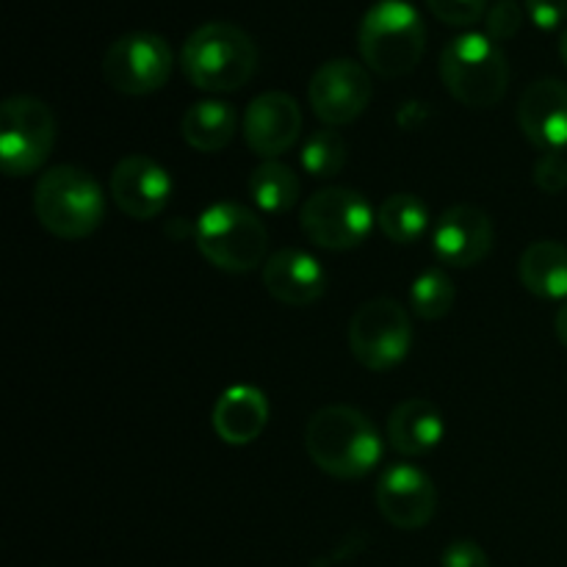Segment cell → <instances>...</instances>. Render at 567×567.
I'll use <instances>...</instances> for the list:
<instances>
[{
	"mask_svg": "<svg viewBox=\"0 0 567 567\" xmlns=\"http://www.w3.org/2000/svg\"><path fill=\"white\" fill-rule=\"evenodd\" d=\"M305 449L319 471L336 480H360L382 460V437L371 419L349 404H330L310 415Z\"/></svg>",
	"mask_w": 567,
	"mask_h": 567,
	"instance_id": "obj_1",
	"label": "cell"
},
{
	"mask_svg": "<svg viewBox=\"0 0 567 567\" xmlns=\"http://www.w3.org/2000/svg\"><path fill=\"white\" fill-rule=\"evenodd\" d=\"M181 70L203 92H238L258 70V44L236 22H205L183 42Z\"/></svg>",
	"mask_w": 567,
	"mask_h": 567,
	"instance_id": "obj_2",
	"label": "cell"
},
{
	"mask_svg": "<svg viewBox=\"0 0 567 567\" xmlns=\"http://www.w3.org/2000/svg\"><path fill=\"white\" fill-rule=\"evenodd\" d=\"M363 64L382 78H404L419 66L426 25L410 0H377L358 28Z\"/></svg>",
	"mask_w": 567,
	"mask_h": 567,
	"instance_id": "obj_3",
	"label": "cell"
},
{
	"mask_svg": "<svg viewBox=\"0 0 567 567\" xmlns=\"http://www.w3.org/2000/svg\"><path fill=\"white\" fill-rule=\"evenodd\" d=\"M33 214L61 241L89 238L105 219V194L81 166H53L33 188Z\"/></svg>",
	"mask_w": 567,
	"mask_h": 567,
	"instance_id": "obj_4",
	"label": "cell"
},
{
	"mask_svg": "<svg viewBox=\"0 0 567 567\" xmlns=\"http://www.w3.org/2000/svg\"><path fill=\"white\" fill-rule=\"evenodd\" d=\"M199 255L227 275L255 271L269 260V230L255 210L238 203H216L194 225Z\"/></svg>",
	"mask_w": 567,
	"mask_h": 567,
	"instance_id": "obj_5",
	"label": "cell"
},
{
	"mask_svg": "<svg viewBox=\"0 0 567 567\" xmlns=\"http://www.w3.org/2000/svg\"><path fill=\"white\" fill-rule=\"evenodd\" d=\"M441 78L465 109H493L509 86V61L487 33H460L443 48Z\"/></svg>",
	"mask_w": 567,
	"mask_h": 567,
	"instance_id": "obj_6",
	"label": "cell"
},
{
	"mask_svg": "<svg viewBox=\"0 0 567 567\" xmlns=\"http://www.w3.org/2000/svg\"><path fill=\"white\" fill-rule=\"evenodd\" d=\"M55 116L44 100L14 94L0 105V164L9 177L33 175L55 144Z\"/></svg>",
	"mask_w": 567,
	"mask_h": 567,
	"instance_id": "obj_7",
	"label": "cell"
},
{
	"mask_svg": "<svg viewBox=\"0 0 567 567\" xmlns=\"http://www.w3.org/2000/svg\"><path fill=\"white\" fill-rule=\"evenodd\" d=\"M377 210L354 188L330 186L316 192L299 214V227L313 247L349 252L371 236Z\"/></svg>",
	"mask_w": 567,
	"mask_h": 567,
	"instance_id": "obj_8",
	"label": "cell"
},
{
	"mask_svg": "<svg viewBox=\"0 0 567 567\" xmlns=\"http://www.w3.org/2000/svg\"><path fill=\"white\" fill-rule=\"evenodd\" d=\"M413 349V321L408 310L391 297H377L360 305L349 321V352L363 369L391 371Z\"/></svg>",
	"mask_w": 567,
	"mask_h": 567,
	"instance_id": "obj_9",
	"label": "cell"
},
{
	"mask_svg": "<svg viewBox=\"0 0 567 567\" xmlns=\"http://www.w3.org/2000/svg\"><path fill=\"white\" fill-rule=\"evenodd\" d=\"M175 70V50L161 33L127 31L109 44L103 78L114 92L144 97L166 86Z\"/></svg>",
	"mask_w": 567,
	"mask_h": 567,
	"instance_id": "obj_10",
	"label": "cell"
},
{
	"mask_svg": "<svg viewBox=\"0 0 567 567\" xmlns=\"http://www.w3.org/2000/svg\"><path fill=\"white\" fill-rule=\"evenodd\" d=\"M371 97H374V81L369 70L354 59L324 61L308 83L310 109L327 127L349 125L363 116Z\"/></svg>",
	"mask_w": 567,
	"mask_h": 567,
	"instance_id": "obj_11",
	"label": "cell"
},
{
	"mask_svg": "<svg viewBox=\"0 0 567 567\" xmlns=\"http://www.w3.org/2000/svg\"><path fill=\"white\" fill-rule=\"evenodd\" d=\"M377 509L382 518L402 532L424 529L437 509V487L421 468L408 463L391 465L377 482Z\"/></svg>",
	"mask_w": 567,
	"mask_h": 567,
	"instance_id": "obj_12",
	"label": "cell"
},
{
	"mask_svg": "<svg viewBox=\"0 0 567 567\" xmlns=\"http://www.w3.org/2000/svg\"><path fill=\"white\" fill-rule=\"evenodd\" d=\"M172 177L150 155H125L111 172V199L125 216L150 221L164 214L172 199Z\"/></svg>",
	"mask_w": 567,
	"mask_h": 567,
	"instance_id": "obj_13",
	"label": "cell"
},
{
	"mask_svg": "<svg viewBox=\"0 0 567 567\" xmlns=\"http://www.w3.org/2000/svg\"><path fill=\"white\" fill-rule=\"evenodd\" d=\"M302 133V109L288 92H264L244 111V142L266 161L280 158Z\"/></svg>",
	"mask_w": 567,
	"mask_h": 567,
	"instance_id": "obj_14",
	"label": "cell"
},
{
	"mask_svg": "<svg viewBox=\"0 0 567 567\" xmlns=\"http://www.w3.org/2000/svg\"><path fill=\"white\" fill-rule=\"evenodd\" d=\"M432 249L441 264L471 269L482 264L493 249V221L482 208L468 203L443 210L432 233Z\"/></svg>",
	"mask_w": 567,
	"mask_h": 567,
	"instance_id": "obj_15",
	"label": "cell"
},
{
	"mask_svg": "<svg viewBox=\"0 0 567 567\" xmlns=\"http://www.w3.org/2000/svg\"><path fill=\"white\" fill-rule=\"evenodd\" d=\"M518 125L543 153L567 150V83L540 78L524 89L518 100Z\"/></svg>",
	"mask_w": 567,
	"mask_h": 567,
	"instance_id": "obj_16",
	"label": "cell"
},
{
	"mask_svg": "<svg viewBox=\"0 0 567 567\" xmlns=\"http://www.w3.org/2000/svg\"><path fill=\"white\" fill-rule=\"evenodd\" d=\"M264 288L277 302L308 308L327 291V271L319 258L305 249H277L264 264Z\"/></svg>",
	"mask_w": 567,
	"mask_h": 567,
	"instance_id": "obj_17",
	"label": "cell"
},
{
	"mask_svg": "<svg viewBox=\"0 0 567 567\" xmlns=\"http://www.w3.org/2000/svg\"><path fill=\"white\" fill-rule=\"evenodd\" d=\"M214 432L227 446H249L269 424V399L260 388L233 385L216 399L210 415Z\"/></svg>",
	"mask_w": 567,
	"mask_h": 567,
	"instance_id": "obj_18",
	"label": "cell"
},
{
	"mask_svg": "<svg viewBox=\"0 0 567 567\" xmlns=\"http://www.w3.org/2000/svg\"><path fill=\"white\" fill-rule=\"evenodd\" d=\"M443 435H446V421L430 399H408L393 408L388 419V441L404 457L432 452L441 446Z\"/></svg>",
	"mask_w": 567,
	"mask_h": 567,
	"instance_id": "obj_19",
	"label": "cell"
},
{
	"mask_svg": "<svg viewBox=\"0 0 567 567\" xmlns=\"http://www.w3.org/2000/svg\"><path fill=\"white\" fill-rule=\"evenodd\" d=\"M238 131V111L225 100H199L186 109L181 136L197 153H219Z\"/></svg>",
	"mask_w": 567,
	"mask_h": 567,
	"instance_id": "obj_20",
	"label": "cell"
},
{
	"mask_svg": "<svg viewBox=\"0 0 567 567\" xmlns=\"http://www.w3.org/2000/svg\"><path fill=\"white\" fill-rule=\"evenodd\" d=\"M518 277L540 299H567V247L559 241H535L518 260Z\"/></svg>",
	"mask_w": 567,
	"mask_h": 567,
	"instance_id": "obj_21",
	"label": "cell"
},
{
	"mask_svg": "<svg viewBox=\"0 0 567 567\" xmlns=\"http://www.w3.org/2000/svg\"><path fill=\"white\" fill-rule=\"evenodd\" d=\"M249 197L258 205V210L264 214H288V210L297 205L299 192V177L293 175L291 166L280 164V161H264L260 166H255V172L249 175Z\"/></svg>",
	"mask_w": 567,
	"mask_h": 567,
	"instance_id": "obj_22",
	"label": "cell"
},
{
	"mask_svg": "<svg viewBox=\"0 0 567 567\" xmlns=\"http://www.w3.org/2000/svg\"><path fill=\"white\" fill-rule=\"evenodd\" d=\"M377 227L393 244H415L430 227V210L415 194H391L377 208Z\"/></svg>",
	"mask_w": 567,
	"mask_h": 567,
	"instance_id": "obj_23",
	"label": "cell"
},
{
	"mask_svg": "<svg viewBox=\"0 0 567 567\" xmlns=\"http://www.w3.org/2000/svg\"><path fill=\"white\" fill-rule=\"evenodd\" d=\"M457 288L443 269H426L410 286V308L419 319L441 321L452 313Z\"/></svg>",
	"mask_w": 567,
	"mask_h": 567,
	"instance_id": "obj_24",
	"label": "cell"
},
{
	"mask_svg": "<svg viewBox=\"0 0 567 567\" xmlns=\"http://www.w3.org/2000/svg\"><path fill=\"white\" fill-rule=\"evenodd\" d=\"M299 161H302V169L310 177H316V181H330V177L341 175V169L347 166V142L332 127H321V131L310 133L305 138Z\"/></svg>",
	"mask_w": 567,
	"mask_h": 567,
	"instance_id": "obj_25",
	"label": "cell"
},
{
	"mask_svg": "<svg viewBox=\"0 0 567 567\" xmlns=\"http://www.w3.org/2000/svg\"><path fill=\"white\" fill-rule=\"evenodd\" d=\"M487 37L493 42H507L524 25V6L518 0H496L485 14Z\"/></svg>",
	"mask_w": 567,
	"mask_h": 567,
	"instance_id": "obj_26",
	"label": "cell"
},
{
	"mask_svg": "<svg viewBox=\"0 0 567 567\" xmlns=\"http://www.w3.org/2000/svg\"><path fill=\"white\" fill-rule=\"evenodd\" d=\"M432 9V14L437 20H443L446 25H474L476 20L487 14V0H426Z\"/></svg>",
	"mask_w": 567,
	"mask_h": 567,
	"instance_id": "obj_27",
	"label": "cell"
},
{
	"mask_svg": "<svg viewBox=\"0 0 567 567\" xmlns=\"http://www.w3.org/2000/svg\"><path fill=\"white\" fill-rule=\"evenodd\" d=\"M537 188L546 194H559L567 188V158L563 153H543L532 169Z\"/></svg>",
	"mask_w": 567,
	"mask_h": 567,
	"instance_id": "obj_28",
	"label": "cell"
},
{
	"mask_svg": "<svg viewBox=\"0 0 567 567\" xmlns=\"http://www.w3.org/2000/svg\"><path fill=\"white\" fill-rule=\"evenodd\" d=\"M524 9L540 31H554L567 20V0H524Z\"/></svg>",
	"mask_w": 567,
	"mask_h": 567,
	"instance_id": "obj_29",
	"label": "cell"
},
{
	"mask_svg": "<svg viewBox=\"0 0 567 567\" xmlns=\"http://www.w3.org/2000/svg\"><path fill=\"white\" fill-rule=\"evenodd\" d=\"M441 567H491L485 548L474 540H454L443 551Z\"/></svg>",
	"mask_w": 567,
	"mask_h": 567,
	"instance_id": "obj_30",
	"label": "cell"
},
{
	"mask_svg": "<svg viewBox=\"0 0 567 567\" xmlns=\"http://www.w3.org/2000/svg\"><path fill=\"white\" fill-rule=\"evenodd\" d=\"M554 332H557L559 343H563V347H567V299H565L563 305H559L557 316H554Z\"/></svg>",
	"mask_w": 567,
	"mask_h": 567,
	"instance_id": "obj_31",
	"label": "cell"
},
{
	"mask_svg": "<svg viewBox=\"0 0 567 567\" xmlns=\"http://www.w3.org/2000/svg\"><path fill=\"white\" fill-rule=\"evenodd\" d=\"M559 55H563V61L567 66V28L563 31V37H559Z\"/></svg>",
	"mask_w": 567,
	"mask_h": 567,
	"instance_id": "obj_32",
	"label": "cell"
}]
</instances>
